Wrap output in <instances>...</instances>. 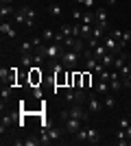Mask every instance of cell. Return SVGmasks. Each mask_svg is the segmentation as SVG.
<instances>
[{
  "label": "cell",
  "instance_id": "6da1fadb",
  "mask_svg": "<svg viewBox=\"0 0 131 146\" xmlns=\"http://www.w3.org/2000/svg\"><path fill=\"white\" fill-rule=\"evenodd\" d=\"M39 52H44V55H46V59H59V57L63 55V44H57V42H48V44H42V46H39Z\"/></svg>",
  "mask_w": 131,
  "mask_h": 146
},
{
  "label": "cell",
  "instance_id": "7a4b0ae2",
  "mask_svg": "<svg viewBox=\"0 0 131 146\" xmlns=\"http://www.w3.org/2000/svg\"><path fill=\"white\" fill-rule=\"evenodd\" d=\"M79 118V120H83V122H87V120H90V113H87V111L85 109H83V107H81V105H70V107H68V109H63L61 111V120H63V118Z\"/></svg>",
  "mask_w": 131,
  "mask_h": 146
},
{
  "label": "cell",
  "instance_id": "3957f363",
  "mask_svg": "<svg viewBox=\"0 0 131 146\" xmlns=\"http://www.w3.org/2000/svg\"><path fill=\"white\" fill-rule=\"evenodd\" d=\"M59 61L63 63L66 70H74L76 63H79V52L76 50H63V55L59 57Z\"/></svg>",
  "mask_w": 131,
  "mask_h": 146
},
{
  "label": "cell",
  "instance_id": "277c9868",
  "mask_svg": "<svg viewBox=\"0 0 131 146\" xmlns=\"http://www.w3.org/2000/svg\"><path fill=\"white\" fill-rule=\"evenodd\" d=\"M83 124H85V122L79 120V118H70V116L63 118V129H66V133H70V135H74L76 131L83 127Z\"/></svg>",
  "mask_w": 131,
  "mask_h": 146
},
{
  "label": "cell",
  "instance_id": "5b68a950",
  "mask_svg": "<svg viewBox=\"0 0 131 146\" xmlns=\"http://www.w3.org/2000/svg\"><path fill=\"white\" fill-rule=\"evenodd\" d=\"M83 90L81 87H66V103L72 105V103H81L83 100Z\"/></svg>",
  "mask_w": 131,
  "mask_h": 146
},
{
  "label": "cell",
  "instance_id": "8992f818",
  "mask_svg": "<svg viewBox=\"0 0 131 146\" xmlns=\"http://www.w3.org/2000/svg\"><path fill=\"white\" fill-rule=\"evenodd\" d=\"M13 22H15V24H24V26H29V29H31L33 24H35V22H33L31 18H29V15H26V9H24V5L20 7L18 11L13 13Z\"/></svg>",
  "mask_w": 131,
  "mask_h": 146
},
{
  "label": "cell",
  "instance_id": "52a82bcc",
  "mask_svg": "<svg viewBox=\"0 0 131 146\" xmlns=\"http://www.w3.org/2000/svg\"><path fill=\"white\" fill-rule=\"evenodd\" d=\"M103 44H105V48L109 50V52H114V55L122 50V46H120V42H118V39H116V37H114V35H105V37H103Z\"/></svg>",
  "mask_w": 131,
  "mask_h": 146
},
{
  "label": "cell",
  "instance_id": "ba28073f",
  "mask_svg": "<svg viewBox=\"0 0 131 146\" xmlns=\"http://www.w3.org/2000/svg\"><path fill=\"white\" fill-rule=\"evenodd\" d=\"M29 81H31V85H37V83H42V66H33V68H29Z\"/></svg>",
  "mask_w": 131,
  "mask_h": 146
},
{
  "label": "cell",
  "instance_id": "9c48e42d",
  "mask_svg": "<svg viewBox=\"0 0 131 146\" xmlns=\"http://www.w3.org/2000/svg\"><path fill=\"white\" fill-rule=\"evenodd\" d=\"M79 22H81V24H96V13L92 11V9H87V11H83L81 13V20H79Z\"/></svg>",
  "mask_w": 131,
  "mask_h": 146
},
{
  "label": "cell",
  "instance_id": "30bf717a",
  "mask_svg": "<svg viewBox=\"0 0 131 146\" xmlns=\"http://www.w3.org/2000/svg\"><path fill=\"white\" fill-rule=\"evenodd\" d=\"M94 13H96V24H100L105 31H109V24H107V11H105V9H96Z\"/></svg>",
  "mask_w": 131,
  "mask_h": 146
},
{
  "label": "cell",
  "instance_id": "8fae6325",
  "mask_svg": "<svg viewBox=\"0 0 131 146\" xmlns=\"http://www.w3.org/2000/svg\"><path fill=\"white\" fill-rule=\"evenodd\" d=\"M125 68H127V55L125 52H118V57H116V61H114V70L122 72Z\"/></svg>",
  "mask_w": 131,
  "mask_h": 146
},
{
  "label": "cell",
  "instance_id": "7c38bea8",
  "mask_svg": "<svg viewBox=\"0 0 131 146\" xmlns=\"http://www.w3.org/2000/svg\"><path fill=\"white\" fill-rule=\"evenodd\" d=\"M0 33H2V35H7V37H15V35H18V33H15V29H13L7 20H2V24H0Z\"/></svg>",
  "mask_w": 131,
  "mask_h": 146
},
{
  "label": "cell",
  "instance_id": "4fadbf2b",
  "mask_svg": "<svg viewBox=\"0 0 131 146\" xmlns=\"http://www.w3.org/2000/svg\"><path fill=\"white\" fill-rule=\"evenodd\" d=\"M85 142L98 144V142H100V133H98V129H94V127H87V140H85Z\"/></svg>",
  "mask_w": 131,
  "mask_h": 146
},
{
  "label": "cell",
  "instance_id": "5bb4252c",
  "mask_svg": "<svg viewBox=\"0 0 131 146\" xmlns=\"http://www.w3.org/2000/svg\"><path fill=\"white\" fill-rule=\"evenodd\" d=\"M13 120H15V118H13V113H5V116H2V120H0V131L5 133L7 129L13 124Z\"/></svg>",
  "mask_w": 131,
  "mask_h": 146
},
{
  "label": "cell",
  "instance_id": "9a60e30c",
  "mask_svg": "<svg viewBox=\"0 0 131 146\" xmlns=\"http://www.w3.org/2000/svg\"><path fill=\"white\" fill-rule=\"evenodd\" d=\"M100 107H103V105L98 103V98H90V100H87V111H90V113H98L100 111Z\"/></svg>",
  "mask_w": 131,
  "mask_h": 146
},
{
  "label": "cell",
  "instance_id": "2e32d148",
  "mask_svg": "<svg viewBox=\"0 0 131 146\" xmlns=\"http://www.w3.org/2000/svg\"><path fill=\"white\" fill-rule=\"evenodd\" d=\"M76 24H79V35L81 37H87V39L92 37V24H81V22H76Z\"/></svg>",
  "mask_w": 131,
  "mask_h": 146
},
{
  "label": "cell",
  "instance_id": "e0dca14e",
  "mask_svg": "<svg viewBox=\"0 0 131 146\" xmlns=\"http://www.w3.org/2000/svg\"><path fill=\"white\" fill-rule=\"evenodd\" d=\"M114 61H116V57H114V52H105V55L100 57V63L105 68H114Z\"/></svg>",
  "mask_w": 131,
  "mask_h": 146
},
{
  "label": "cell",
  "instance_id": "ac0fdd59",
  "mask_svg": "<svg viewBox=\"0 0 131 146\" xmlns=\"http://www.w3.org/2000/svg\"><path fill=\"white\" fill-rule=\"evenodd\" d=\"M90 85H92V72L85 70V72H83V81H81V90H87Z\"/></svg>",
  "mask_w": 131,
  "mask_h": 146
},
{
  "label": "cell",
  "instance_id": "d6986e66",
  "mask_svg": "<svg viewBox=\"0 0 131 146\" xmlns=\"http://www.w3.org/2000/svg\"><path fill=\"white\" fill-rule=\"evenodd\" d=\"M92 37H96V39H103V37H105V29H103L100 24H94V26H92Z\"/></svg>",
  "mask_w": 131,
  "mask_h": 146
},
{
  "label": "cell",
  "instance_id": "ffe728a7",
  "mask_svg": "<svg viewBox=\"0 0 131 146\" xmlns=\"http://www.w3.org/2000/svg\"><path fill=\"white\" fill-rule=\"evenodd\" d=\"M107 90H109V81H107V79H98L96 92H98V94H107Z\"/></svg>",
  "mask_w": 131,
  "mask_h": 146
},
{
  "label": "cell",
  "instance_id": "44dd1931",
  "mask_svg": "<svg viewBox=\"0 0 131 146\" xmlns=\"http://www.w3.org/2000/svg\"><path fill=\"white\" fill-rule=\"evenodd\" d=\"M74 137H76V142H85V140H87V124H83V127L76 131Z\"/></svg>",
  "mask_w": 131,
  "mask_h": 146
},
{
  "label": "cell",
  "instance_id": "7402d4cb",
  "mask_svg": "<svg viewBox=\"0 0 131 146\" xmlns=\"http://www.w3.org/2000/svg\"><path fill=\"white\" fill-rule=\"evenodd\" d=\"M55 35H57V33L53 29H44L42 31V39H44V42H55Z\"/></svg>",
  "mask_w": 131,
  "mask_h": 146
},
{
  "label": "cell",
  "instance_id": "603a6c76",
  "mask_svg": "<svg viewBox=\"0 0 131 146\" xmlns=\"http://www.w3.org/2000/svg\"><path fill=\"white\" fill-rule=\"evenodd\" d=\"M0 96H2V105H5L7 100L11 98V85H9V83H5V85H2V92H0Z\"/></svg>",
  "mask_w": 131,
  "mask_h": 146
},
{
  "label": "cell",
  "instance_id": "cb8c5ba5",
  "mask_svg": "<svg viewBox=\"0 0 131 146\" xmlns=\"http://www.w3.org/2000/svg\"><path fill=\"white\" fill-rule=\"evenodd\" d=\"M92 52H94V57H96V59H100V57L105 55V52H109V50L105 48V44H98L96 48H92Z\"/></svg>",
  "mask_w": 131,
  "mask_h": 146
},
{
  "label": "cell",
  "instance_id": "d4e9b609",
  "mask_svg": "<svg viewBox=\"0 0 131 146\" xmlns=\"http://www.w3.org/2000/svg\"><path fill=\"white\" fill-rule=\"evenodd\" d=\"M81 81H83V72H72V87H81Z\"/></svg>",
  "mask_w": 131,
  "mask_h": 146
},
{
  "label": "cell",
  "instance_id": "484cf974",
  "mask_svg": "<svg viewBox=\"0 0 131 146\" xmlns=\"http://www.w3.org/2000/svg\"><path fill=\"white\" fill-rule=\"evenodd\" d=\"M15 144H24V146H37V144H42V137H26V140H22V142H15Z\"/></svg>",
  "mask_w": 131,
  "mask_h": 146
},
{
  "label": "cell",
  "instance_id": "4316f807",
  "mask_svg": "<svg viewBox=\"0 0 131 146\" xmlns=\"http://www.w3.org/2000/svg\"><path fill=\"white\" fill-rule=\"evenodd\" d=\"M13 13H15V11H13L9 5H2V7H0V18H11Z\"/></svg>",
  "mask_w": 131,
  "mask_h": 146
},
{
  "label": "cell",
  "instance_id": "83f0119b",
  "mask_svg": "<svg viewBox=\"0 0 131 146\" xmlns=\"http://www.w3.org/2000/svg\"><path fill=\"white\" fill-rule=\"evenodd\" d=\"M48 13H50V15H55V18H61L63 9H61L59 5H50V7H48Z\"/></svg>",
  "mask_w": 131,
  "mask_h": 146
},
{
  "label": "cell",
  "instance_id": "f1b7e54d",
  "mask_svg": "<svg viewBox=\"0 0 131 146\" xmlns=\"http://www.w3.org/2000/svg\"><path fill=\"white\" fill-rule=\"evenodd\" d=\"M103 105H105L107 109L112 111L114 107H116V98H114V96H109V94H107V96H105V103H103Z\"/></svg>",
  "mask_w": 131,
  "mask_h": 146
},
{
  "label": "cell",
  "instance_id": "f546056e",
  "mask_svg": "<svg viewBox=\"0 0 131 146\" xmlns=\"http://www.w3.org/2000/svg\"><path fill=\"white\" fill-rule=\"evenodd\" d=\"M44 131H48L50 140H59V137H61V131H59V129H44Z\"/></svg>",
  "mask_w": 131,
  "mask_h": 146
},
{
  "label": "cell",
  "instance_id": "4dcf8cb0",
  "mask_svg": "<svg viewBox=\"0 0 131 146\" xmlns=\"http://www.w3.org/2000/svg\"><path fill=\"white\" fill-rule=\"evenodd\" d=\"M131 42V31H122V37H120V46L125 48V44Z\"/></svg>",
  "mask_w": 131,
  "mask_h": 146
},
{
  "label": "cell",
  "instance_id": "1f68e13d",
  "mask_svg": "<svg viewBox=\"0 0 131 146\" xmlns=\"http://www.w3.org/2000/svg\"><path fill=\"white\" fill-rule=\"evenodd\" d=\"M33 48H35V46H33V42H24L22 46H20V50H22V52H31Z\"/></svg>",
  "mask_w": 131,
  "mask_h": 146
},
{
  "label": "cell",
  "instance_id": "d6a6232c",
  "mask_svg": "<svg viewBox=\"0 0 131 146\" xmlns=\"http://www.w3.org/2000/svg\"><path fill=\"white\" fill-rule=\"evenodd\" d=\"M98 44H100V39H96V37H90V39H87V46H90V48H96Z\"/></svg>",
  "mask_w": 131,
  "mask_h": 146
},
{
  "label": "cell",
  "instance_id": "836d02e7",
  "mask_svg": "<svg viewBox=\"0 0 131 146\" xmlns=\"http://www.w3.org/2000/svg\"><path fill=\"white\" fill-rule=\"evenodd\" d=\"M7 76H9V68H0V79H2V83L7 81Z\"/></svg>",
  "mask_w": 131,
  "mask_h": 146
},
{
  "label": "cell",
  "instance_id": "e575fe53",
  "mask_svg": "<svg viewBox=\"0 0 131 146\" xmlns=\"http://www.w3.org/2000/svg\"><path fill=\"white\" fill-rule=\"evenodd\" d=\"M118 124H120V129H127V127H129V120H127V118H120Z\"/></svg>",
  "mask_w": 131,
  "mask_h": 146
},
{
  "label": "cell",
  "instance_id": "d590c367",
  "mask_svg": "<svg viewBox=\"0 0 131 146\" xmlns=\"http://www.w3.org/2000/svg\"><path fill=\"white\" fill-rule=\"evenodd\" d=\"M83 7H85V9H92V7H94V0H83Z\"/></svg>",
  "mask_w": 131,
  "mask_h": 146
},
{
  "label": "cell",
  "instance_id": "8d00e7d4",
  "mask_svg": "<svg viewBox=\"0 0 131 146\" xmlns=\"http://www.w3.org/2000/svg\"><path fill=\"white\" fill-rule=\"evenodd\" d=\"M125 131H127V137H129V140H131V124H129V127L125 129Z\"/></svg>",
  "mask_w": 131,
  "mask_h": 146
},
{
  "label": "cell",
  "instance_id": "74e56055",
  "mask_svg": "<svg viewBox=\"0 0 131 146\" xmlns=\"http://www.w3.org/2000/svg\"><path fill=\"white\" fill-rule=\"evenodd\" d=\"M0 2H2V5H11L13 0H0Z\"/></svg>",
  "mask_w": 131,
  "mask_h": 146
},
{
  "label": "cell",
  "instance_id": "f35d334b",
  "mask_svg": "<svg viewBox=\"0 0 131 146\" xmlns=\"http://www.w3.org/2000/svg\"><path fill=\"white\" fill-rule=\"evenodd\" d=\"M127 66H129V70H131V57H129V63H127Z\"/></svg>",
  "mask_w": 131,
  "mask_h": 146
},
{
  "label": "cell",
  "instance_id": "ab89813d",
  "mask_svg": "<svg viewBox=\"0 0 131 146\" xmlns=\"http://www.w3.org/2000/svg\"><path fill=\"white\" fill-rule=\"evenodd\" d=\"M129 144H131V140H129Z\"/></svg>",
  "mask_w": 131,
  "mask_h": 146
}]
</instances>
